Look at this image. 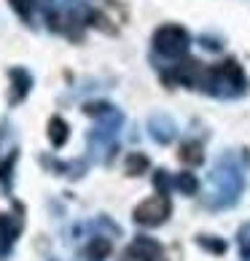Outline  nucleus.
Segmentation results:
<instances>
[{"label":"nucleus","mask_w":250,"mask_h":261,"mask_svg":"<svg viewBox=\"0 0 250 261\" xmlns=\"http://www.w3.org/2000/svg\"><path fill=\"white\" fill-rule=\"evenodd\" d=\"M180 159L186 164H199L202 162V148L197 143H186V146H180Z\"/></svg>","instance_id":"0eeeda50"},{"label":"nucleus","mask_w":250,"mask_h":261,"mask_svg":"<svg viewBox=\"0 0 250 261\" xmlns=\"http://www.w3.org/2000/svg\"><path fill=\"white\" fill-rule=\"evenodd\" d=\"M178 186H180V189H183V191H194V189H197V180H194V178H191V175H188V172H183V175H180V178H178Z\"/></svg>","instance_id":"1a4fd4ad"},{"label":"nucleus","mask_w":250,"mask_h":261,"mask_svg":"<svg viewBox=\"0 0 250 261\" xmlns=\"http://www.w3.org/2000/svg\"><path fill=\"white\" fill-rule=\"evenodd\" d=\"M146 167H148V159L143 156V153H129V159H127V172L129 175H140Z\"/></svg>","instance_id":"6e6552de"},{"label":"nucleus","mask_w":250,"mask_h":261,"mask_svg":"<svg viewBox=\"0 0 250 261\" xmlns=\"http://www.w3.org/2000/svg\"><path fill=\"white\" fill-rule=\"evenodd\" d=\"M11 6L16 8V14H22L24 19H27V16H30V6H33V3H30V0H11Z\"/></svg>","instance_id":"9d476101"},{"label":"nucleus","mask_w":250,"mask_h":261,"mask_svg":"<svg viewBox=\"0 0 250 261\" xmlns=\"http://www.w3.org/2000/svg\"><path fill=\"white\" fill-rule=\"evenodd\" d=\"M110 240H105V237H94L89 245H86V256H89L92 261H102V258H108L110 253Z\"/></svg>","instance_id":"39448f33"},{"label":"nucleus","mask_w":250,"mask_h":261,"mask_svg":"<svg viewBox=\"0 0 250 261\" xmlns=\"http://www.w3.org/2000/svg\"><path fill=\"white\" fill-rule=\"evenodd\" d=\"M167 216H170V199L167 197H151L134 207V221L143 226H159V224H164Z\"/></svg>","instance_id":"f03ea898"},{"label":"nucleus","mask_w":250,"mask_h":261,"mask_svg":"<svg viewBox=\"0 0 250 261\" xmlns=\"http://www.w3.org/2000/svg\"><path fill=\"white\" fill-rule=\"evenodd\" d=\"M30 3H35V0H30Z\"/></svg>","instance_id":"9b49d317"},{"label":"nucleus","mask_w":250,"mask_h":261,"mask_svg":"<svg viewBox=\"0 0 250 261\" xmlns=\"http://www.w3.org/2000/svg\"><path fill=\"white\" fill-rule=\"evenodd\" d=\"M49 138L54 146H62V143L67 140V124L60 119V116H54V119L49 121Z\"/></svg>","instance_id":"423d86ee"},{"label":"nucleus","mask_w":250,"mask_h":261,"mask_svg":"<svg viewBox=\"0 0 250 261\" xmlns=\"http://www.w3.org/2000/svg\"><path fill=\"white\" fill-rule=\"evenodd\" d=\"M188 43H191L188 33L178 24H164V27H159V30L153 33V49H156L159 54H164V57L186 54Z\"/></svg>","instance_id":"f257e3e1"},{"label":"nucleus","mask_w":250,"mask_h":261,"mask_svg":"<svg viewBox=\"0 0 250 261\" xmlns=\"http://www.w3.org/2000/svg\"><path fill=\"white\" fill-rule=\"evenodd\" d=\"M127 258H134V261H159L161 258V248H159V243H153V240H148V237H137L129 245V250H127Z\"/></svg>","instance_id":"7ed1b4c3"},{"label":"nucleus","mask_w":250,"mask_h":261,"mask_svg":"<svg viewBox=\"0 0 250 261\" xmlns=\"http://www.w3.org/2000/svg\"><path fill=\"white\" fill-rule=\"evenodd\" d=\"M172 75H175V81H180V84L194 86V84L202 81V75H205V65H202L199 60H183L180 65H175Z\"/></svg>","instance_id":"20e7f679"}]
</instances>
